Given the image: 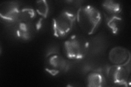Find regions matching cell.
Instances as JSON below:
<instances>
[{"mask_svg": "<svg viewBox=\"0 0 131 87\" xmlns=\"http://www.w3.org/2000/svg\"><path fill=\"white\" fill-rule=\"evenodd\" d=\"M43 19L34 8H22L15 23L16 36L24 40L34 38L42 26Z\"/></svg>", "mask_w": 131, "mask_h": 87, "instance_id": "1", "label": "cell"}, {"mask_svg": "<svg viewBox=\"0 0 131 87\" xmlns=\"http://www.w3.org/2000/svg\"><path fill=\"white\" fill-rule=\"evenodd\" d=\"M102 21L101 11L91 5L80 7L76 13V21L84 33L91 35L95 33Z\"/></svg>", "mask_w": 131, "mask_h": 87, "instance_id": "2", "label": "cell"}, {"mask_svg": "<svg viewBox=\"0 0 131 87\" xmlns=\"http://www.w3.org/2000/svg\"><path fill=\"white\" fill-rule=\"evenodd\" d=\"M90 44L84 36L73 35L64 41L63 49L64 55L72 60H80L86 56L89 50Z\"/></svg>", "mask_w": 131, "mask_h": 87, "instance_id": "3", "label": "cell"}, {"mask_svg": "<svg viewBox=\"0 0 131 87\" xmlns=\"http://www.w3.org/2000/svg\"><path fill=\"white\" fill-rule=\"evenodd\" d=\"M76 21V14L64 10L53 19L52 28L54 35L62 38L70 33Z\"/></svg>", "mask_w": 131, "mask_h": 87, "instance_id": "4", "label": "cell"}, {"mask_svg": "<svg viewBox=\"0 0 131 87\" xmlns=\"http://www.w3.org/2000/svg\"><path fill=\"white\" fill-rule=\"evenodd\" d=\"M44 68L51 76H55L67 72L69 68V63L60 54L51 52L45 59Z\"/></svg>", "mask_w": 131, "mask_h": 87, "instance_id": "5", "label": "cell"}, {"mask_svg": "<svg viewBox=\"0 0 131 87\" xmlns=\"http://www.w3.org/2000/svg\"><path fill=\"white\" fill-rule=\"evenodd\" d=\"M109 81L114 84L128 86L130 84V71L127 66L113 65L106 70Z\"/></svg>", "mask_w": 131, "mask_h": 87, "instance_id": "6", "label": "cell"}, {"mask_svg": "<svg viewBox=\"0 0 131 87\" xmlns=\"http://www.w3.org/2000/svg\"><path fill=\"white\" fill-rule=\"evenodd\" d=\"M108 58L113 65L127 66L130 60V53L127 48L122 46H115L110 49Z\"/></svg>", "mask_w": 131, "mask_h": 87, "instance_id": "7", "label": "cell"}, {"mask_svg": "<svg viewBox=\"0 0 131 87\" xmlns=\"http://www.w3.org/2000/svg\"><path fill=\"white\" fill-rule=\"evenodd\" d=\"M21 8L15 2H5L0 6V16L6 21L15 23Z\"/></svg>", "mask_w": 131, "mask_h": 87, "instance_id": "8", "label": "cell"}, {"mask_svg": "<svg viewBox=\"0 0 131 87\" xmlns=\"http://www.w3.org/2000/svg\"><path fill=\"white\" fill-rule=\"evenodd\" d=\"M85 84L88 86L101 87L105 85L106 80L102 73L93 71L87 74L85 79Z\"/></svg>", "mask_w": 131, "mask_h": 87, "instance_id": "9", "label": "cell"}, {"mask_svg": "<svg viewBox=\"0 0 131 87\" xmlns=\"http://www.w3.org/2000/svg\"><path fill=\"white\" fill-rule=\"evenodd\" d=\"M106 22L113 34H116L122 26L123 19L121 15H108L105 14Z\"/></svg>", "mask_w": 131, "mask_h": 87, "instance_id": "10", "label": "cell"}, {"mask_svg": "<svg viewBox=\"0 0 131 87\" xmlns=\"http://www.w3.org/2000/svg\"><path fill=\"white\" fill-rule=\"evenodd\" d=\"M102 7L105 13L108 15H121L122 8L121 4L117 1L108 0L102 3Z\"/></svg>", "mask_w": 131, "mask_h": 87, "instance_id": "11", "label": "cell"}, {"mask_svg": "<svg viewBox=\"0 0 131 87\" xmlns=\"http://www.w3.org/2000/svg\"><path fill=\"white\" fill-rule=\"evenodd\" d=\"M35 10L37 14L43 19H46L49 13V6L48 2L45 0L37 1Z\"/></svg>", "mask_w": 131, "mask_h": 87, "instance_id": "12", "label": "cell"}]
</instances>
